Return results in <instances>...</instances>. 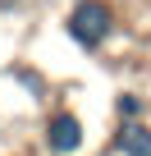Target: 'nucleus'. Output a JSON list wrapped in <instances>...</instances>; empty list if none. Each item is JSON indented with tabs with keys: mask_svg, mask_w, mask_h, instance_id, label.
Instances as JSON below:
<instances>
[{
	"mask_svg": "<svg viewBox=\"0 0 151 156\" xmlns=\"http://www.w3.org/2000/svg\"><path fill=\"white\" fill-rule=\"evenodd\" d=\"M115 147H119L124 156H151V129L137 124V119H124L119 133H115Z\"/></svg>",
	"mask_w": 151,
	"mask_h": 156,
	"instance_id": "nucleus-3",
	"label": "nucleus"
},
{
	"mask_svg": "<svg viewBox=\"0 0 151 156\" xmlns=\"http://www.w3.org/2000/svg\"><path fill=\"white\" fill-rule=\"evenodd\" d=\"M69 32H73V41H78V46L96 51V46L115 32V14H110V5H105V0H78V5H73V14H69Z\"/></svg>",
	"mask_w": 151,
	"mask_h": 156,
	"instance_id": "nucleus-1",
	"label": "nucleus"
},
{
	"mask_svg": "<svg viewBox=\"0 0 151 156\" xmlns=\"http://www.w3.org/2000/svg\"><path fill=\"white\" fill-rule=\"evenodd\" d=\"M46 147H50L55 156L78 151V147H83V119L73 115V110H60V115H50V124H46Z\"/></svg>",
	"mask_w": 151,
	"mask_h": 156,
	"instance_id": "nucleus-2",
	"label": "nucleus"
},
{
	"mask_svg": "<svg viewBox=\"0 0 151 156\" xmlns=\"http://www.w3.org/2000/svg\"><path fill=\"white\" fill-rule=\"evenodd\" d=\"M119 115H124V119H137V115H142V101H137L133 92H124V97H119Z\"/></svg>",
	"mask_w": 151,
	"mask_h": 156,
	"instance_id": "nucleus-4",
	"label": "nucleus"
}]
</instances>
